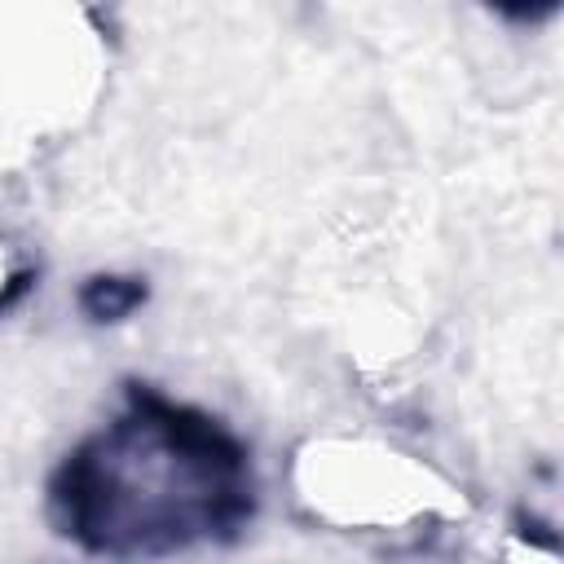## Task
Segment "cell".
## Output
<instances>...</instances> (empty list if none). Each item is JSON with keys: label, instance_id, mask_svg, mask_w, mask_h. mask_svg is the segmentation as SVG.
<instances>
[{"label": "cell", "instance_id": "cell-1", "mask_svg": "<svg viewBox=\"0 0 564 564\" xmlns=\"http://www.w3.org/2000/svg\"><path fill=\"white\" fill-rule=\"evenodd\" d=\"M79 304L93 322H119L137 304H145V278H88Z\"/></svg>", "mask_w": 564, "mask_h": 564}]
</instances>
